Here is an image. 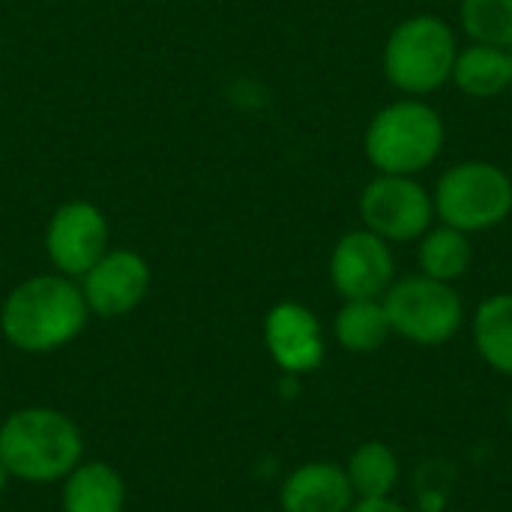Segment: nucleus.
<instances>
[{
	"mask_svg": "<svg viewBox=\"0 0 512 512\" xmlns=\"http://www.w3.org/2000/svg\"><path fill=\"white\" fill-rule=\"evenodd\" d=\"M264 348L270 360L294 378L318 372L327 357L324 327L318 315L297 300H282L267 312Z\"/></svg>",
	"mask_w": 512,
	"mask_h": 512,
	"instance_id": "nucleus-11",
	"label": "nucleus"
},
{
	"mask_svg": "<svg viewBox=\"0 0 512 512\" xmlns=\"http://www.w3.org/2000/svg\"><path fill=\"white\" fill-rule=\"evenodd\" d=\"M450 84L471 99H495L510 90V51L468 42L459 45Z\"/></svg>",
	"mask_w": 512,
	"mask_h": 512,
	"instance_id": "nucleus-13",
	"label": "nucleus"
},
{
	"mask_svg": "<svg viewBox=\"0 0 512 512\" xmlns=\"http://www.w3.org/2000/svg\"><path fill=\"white\" fill-rule=\"evenodd\" d=\"M327 273L342 300H381L396 282V255L387 240L360 225L336 240Z\"/></svg>",
	"mask_w": 512,
	"mask_h": 512,
	"instance_id": "nucleus-9",
	"label": "nucleus"
},
{
	"mask_svg": "<svg viewBox=\"0 0 512 512\" xmlns=\"http://www.w3.org/2000/svg\"><path fill=\"white\" fill-rule=\"evenodd\" d=\"M360 225L390 246L417 243L435 225L432 189L417 177L375 174L357 198Z\"/></svg>",
	"mask_w": 512,
	"mask_h": 512,
	"instance_id": "nucleus-7",
	"label": "nucleus"
},
{
	"mask_svg": "<svg viewBox=\"0 0 512 512\" xmlns=\"http://www.w3.org/2000/svg\"><path fill=\"white\" fill-rule=\"evenodd\" d=\"M111 225L87 198L63 201L45 225V255L54 273L81 279L111 246Z\"/></svg>",
	"mask_w": 512,
	"mask_h": 512,
	"instance_id": "nucleus-8",
	"label": "nucleus"
},
{
	"mask_svg": "<svg viewBox=\"0 0 512 512\" xmlns=\"http://www.w3.org/2000/svg\"><path fill=\"white\" fill-rule=\"evenodd\" d=\"M0 462L12 480L57 483L84 462L75 420L57 408H21L0 423Z\"/></svg>",
	"mask_w": 512,
	"mask_h": 512,
	"instance_id": "nucleus-2",
	"label": "nucleus"
},
{
	"mask_svg": "<svg viewBox=\"0 0 512 512\" xmlns=\"http://www.w3.org/2000/svg\"><path fill=\"white\" fill-rule=\"evenodd\" d=\"M474 264V243L471 234L450 228V225H432L420 240H417V273L456 285L459 279L468 276Z\"/></svg>",
	"mask_w": 512,
	"mask_h": 512,
	"instance_id": "nucleus-16",
	"label": "nucleus"
},
{
	"mask_svg": "<svg viewBox=\"0 0 512 512\" xmlns=\"http://www.w3.org/2000/svg\"><path fill=\"white\" fill-rule=\"evenodd\" d=\"M381 303L393 336L420 348L447 345L465 327V303L456 285L429 279L423 273L396 276Z\"/></svg>",
	"mask_w": 512,
	"mask_h": 512,
	"instance_id": "nucleus-6",
	"label": "nucleus"
},
{
	"mask_svg": "<svg viewBox=\"0 0 512 512\" xmlns=\"http://www.w3.org/2000/svg\"><path fill=\"white\" fill-rule=\"evenodd\" d=\"M150 264L135 249H108L81 279L78 288L90 315L123 318L150 294Z\"/></svg>",
	"mask_w": 512,
	"mask_h": 512,
	"instance_id": "nucleus-10",
	"label": "nucleus"
},
{
	"mask_svg": "<svg viewBox=\"0 0 512 512\" xmlns=\"http://www.w3.org/2000/svg\"><path fill=\"white\" fill-rule=\"evenodd\" d=\"M507 417H510V429H512V393H510V408H507Z\"/></svg>",
	"mask_w": 512,
	"mask_h": 512,
	"instance_id": "nucleus-22",
	"label": "nucleus"
},
{
	"mask_svg": "<svg viewBox=\"0 0 512 512\" xmlns=\"http://www.w3.org/2000/svg\"><path fill=\"white\" fill-rule=\"evenodd\" d=\"M447 144L441 111L417 96H402L378 108L363 132V153L375 174L420 177Z\"/></svg>",
	"mask_w": 512,
	"mask_h": 512,
	"instance_id": "nucleus-3",
	"label": "nucleus"
},
{
	"mask_svg": "<svg viewBox=\"0 0 512 512\" xmlns=\"http://www.w3.org/2000/svg\"><path fill=\"white\" fill-rule=\"evenodd\" d=\"M9 480H12V477H9V471H6V465L0 462V495L6 492V486H9Z\"/></svg>",
	"mask_w": 512,
	"mask_h": 512,
	"instance_id": "nucleus-21",
	"label": "nucleus"
},
{
	"mask_svg": "<svg viewBox=\"0 0 512 512\" xmlns=\"http://www.w3.org/2000/svg\"><path fill=\"white\" fill-rule=\"evenodd\" d=\"M333 336L348 354H375L393 336L381 300H342L333 318Z\"/></svg>",
	"mask_w": 512,
	"mask_h": 512,
	"instance_id": "nucleus-17",
	"label": "nucleus"
},
{
	"mask_svg": "<svg viewBox=\"0 0 512 512\" xmlns=\"http://www.w3.org/2000/svg\"><path fill=\"white\" fill-rule=\"evenodd\" d=\"M345 474L357 498H393L402 465L390 444L366 441L351 453Z\"/></svg>",
	"mask_w": 512,
	"mask_h": 512,
	"instance_id": "nucleus-18",
	"label": "nucleus"
},
{
	"mask_svg": "<svg viewBox=\"0 0 512 512\" xmlns=\"http://www.w3.org/2000/svg\"><path fill=\"white\" fill-rule=\"evenodd\" d=\"M126 483L108 462H81L63 477V512H123Z\"/></svg>",
	"mask_w": 512,
	"mask_h": 512,
	"instance_id": "nucleus-14",
	"label": "nucleus"
},
{
	"mask_svg": "<svg viewBox=\"0 0 512 512\" xmlns=\"http://www.w3.org/2000/svg\"><path fill=\"white\" fill-rule=\"evenodd\" d=\"M435 219L465 234L501 228L512 216L510 171L489 159H462L441 171L432 189Z\"/></svg>",
	"mask_w": 512,
	"mask_h": 512,
	"instance_id": "nucleus-5",
	"label": "nucleus"
},
{
	"mask_svg": "<svg viewBox=\"0 0 512 512\" xmlns=\"http://www.w3.org/2000/svg\"><path fill=\"white\" fill-rule=\"evenodd\" d=\"M471 339L480 354V360L504 375L512 378V294L501 291L486 300L471 315Z\"/></svg>",
	"mask_w": 512,
	"mask_h": 512,
	"instance_id": "nucleus-15",
	"label": "nucleus"
},
{
	"mask_svg": "<svg viewBox=\"0 0 512 512\" xmlns=\"http://www.w3.org/2000/svg\"><path fill=\"white\" fill-rule=\"evenodd\" d=\"M90 309L75 279L39 273L18 282L0 306V333L21 354L66 348L87 327Z\"/></svg>",
	"mask_w": 512,
	"mask_h": 512,
	"instance_id": "nucleus-1",
	"label": "nucleus"
},
{
	"mask_svg": "<svg viewBox=\"0 0 512 512\" xmlns=\"http://www.w3.org/2000/svg\"><path fill=\"white\" fill-rule=\"evenodd\" d=\"M456 54L459 36L453 24L435 12H417L387 33L381 69L393 90L426 99L450 84Z\"/></svg>",
	"mask_w": 512,
	"mask_h": 512,
	"instance_id": "nucleus-4",
	"label": "nucleus"
},
{
	"mask_svg": "<svg viewBox=\"0 0 512 512\" xmlns=\"http://www.w3.org/2000/svg\"><path fill=\"white\" fill-rule=\"evenodd\" d=\"M0 51H3V36H0Z\"/></svg>",
	"mask_w": 512,
	"mask_h": 512,
	"instance_id": "nucleus-24",
	"label": "nucleus"
},
{
	"mask_svg": "<svg viewBox=\"0 0 512 512\" xmlns=\"http://www.w3.org/2000/svg\"><path fill=\"white\" fill-rule=\"evenodd\" d=\"M354 501L357 495L345 465L336 462H306L294 468L279 489L282 512H348Z\"/></svg>",
	"mask_w": 512,
	"mask_h": 512,
	"instance_id": "nucleus-12",
	"label": "nucleus"
},
{
	"mask_svg": "<svg viewBox=\"0 0 512 512\" xmlns=\"http://www.w3.org/2000/svg\"><path fill=\"white\" fill-rule=\"evenodd\" d=\"M348 512H411L393 498H357Z\"/></svg>",
	"mask_w": 512,
	"mask_h": 512,
	"instance_id": "nucleus-20",
	"label": "nucleus"
},
{
	"mask_svg": "<svg viewBox=\"0 0 512 512\" xmlns=\"http://www.w3.org/2000/svg\"><path fill=\"white\" fill-rule=\"evenodd\" d=\"M510 51V90H512V48H507Z\"/></svg>",
	"mask_w": 512,
	"mask_h": 512,
	"instance_id": "nucleus-23",
	"label": "nucleus"
},
{
	"mask_svg": "<svg viewBox=\"0 0 512 512\" xmlns=\"http://www.w3.org/2000/svg\"><path fill=\"white\" fill-rule=\"evenodd\" d=\"M459 27L468 42L512 48V0H459Z\"/></svg>",
	"mask_w": 512,
	"mask_h": 512,
	"instance_id": "nucleus-19",
	"label": "nucleus"
}]
</instances>
